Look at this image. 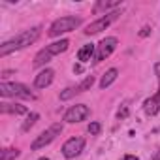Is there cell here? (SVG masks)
Instances as JSON below:
<instances>
[{
    "mask_svg": "<svg viewBox=\"0 0 160 160\" xmlns=\"http://www.w3.org/2000/svg\"><path fill=\"white\" fill-rule=\"evenodd\" d=\"M0 96H4V98H30V100L36 98L27 85H21V83H6V81L0 83Z\"/></svg>",
    "mask_w": 160,
    "mask_h": 160,
    "instance_id": "7a4b0ae2",
    "label": "cell"
},
{
    "mask_svg": "<svg viewBox=\"0 0 160 160\" xmlns=\"http://www.w3.org/2000/svg\"><path fill=\"white\" fill-rule=\"evenodd\" d=\"M94 53H96V45L87 43V45H83L81 49L77 51V58L81 60V62H89L91 58H94Z\"/></svg>",
    "mask_w": 160,
    "mask_h": 160,
    "instance_id": "8fae6325",
    "label": "cell"
},
{
    "mask_svg": "<svg viewBox=\"0 0 160 160\" xmlns=\"http://www.w3.org/2000/svg\"><path fill=\"white\" fill-rule=\"evenodd\" d=\"M89 115H91L89 106H85V104H77V106H72V108L64 113V121L70 122V124H73V122H81V121H85Z\"/></svg>",
    "mask_w": 160,
    "mask_h": 160,
    "instance_id": "52a82bcc",
    "label": "cell"
},
{
    "mask_svg": "<svg viewBox=\"0 0 160 160\" xmlns=\"http://www.w3.org/2000/svg\"><path fill=\"white\" fill-rule=\"evenodd\" d=\"M100 130H102V124H100V122H91V124H89V134H91V136H98Z\"/></svg>",
    "mask_w": 160,
    "mask_h": 160,
    "instance_id": "44dd1931",
    "label": "cell"
},
{
    "mask_svg": "<svg viewBox=\"0 0 160 160\" xmlns=\"http://www.w3.org/2000/svg\"><path fill=\"white\" fill-rule=\"evenodd\" d=\"M154 73H156V77H158V85H160V62L154 64Z\"/></svg>",
    "mask_w": 160,
    "mask_h": 160,
    "instance_id": "603a6c76",
    "label": "cell"
},
{
    "mask_svg": "<svg viewBox=\"0 0 160 160\" xmlns=\"http://www.w3.org/2000/svg\"><path fill=\"white\" fill-rule=\"evenodd\" d=\"M53 77H55V72L49 70V68H45V70H42V72L36 75L34 85H36L38 89H45V87H49V85L53 83Z\"/></svg>",
    "mask_w": 160,
    "mask_h": 160,
    "instance_id": "9c48e42d",
    "label": "cell"
},
{
    "mask_svg": "<svg viewBox=\"0 0 160 160\" xmlns=\"http://www.w3.org/2000/svg\"><path fill=\"white\" fill-rule=\"evenodd\" d=\"M68 45H70V42L68 40H58V42H55V43H51V45H47L45 49L55 57V55H60V53H64L66 49H68Z\"/></svg>",
    "mask_w": 160,
    "mask_h": 160,
    "instance_id": "5bb4252c",
    "label": "cell"
},
{
    "mask_svg": "<svg viewBox=\"0 0 160 160\" xmlns=\"http://www.w3.org/2000/svg\"><path fill=\"white\" fill-rule=\"evenodd\" d=\"M51 57H53V55H51L47 49H42V51H40V53L34 57V66H36V68H40V66L47 64V62L51 60Z\"/></svg>",
    "mask_w": 160,
    "mask_h": 160,
    "instance_id": "9a60e30c",
    "label": "cell"
},
{
    "mask_svg": "<svg viewBox=\"0 0 160 160\" xmlns=\"http://www.w3.org/2000/svg\"><path fill=\"white\" fill-rule=\"evenodd\" d=\"M92 85H94V75H87L83 81L77 85V92H85V91H89Z\"/></svg>",
    "mask_w": 160,
    "mask_h": 160,
    "instance_id": "2e32d148",
    "label": "cell"
},
{
    "mask_svg": "<svg viewBox=\"0 0 160 160\" xmlns=\"http://www.w3.org/2000/svg\"><path fill=\"white\" fill-rule=\"evenodd\" d=\"M152 160H160V149L154 152V156H152Z\"/></svg>",
    "mask_w": 160,
    "mask_h": 160,
    "instance_id": "4316f807",
    "label": "cell"
},
{
    "mask_svg": "<svg viewBox=\"0 0 160 160\" xmlns=\"http://www.w3.org/2000/svg\"><path fill=\"white\" fill-rule=\"evenodd\" d=\"M38 38H40V27H34V28H30V30H23V32H19L13 40H8V42H4L2 45H0V57H6V55L12 53V51L25 49V47H28L30 43H34Z\"/></svg>",
    "mask_w": 160,
    "mask_h": 160,
    "instance_id": "6da1fadb",
    "label": "cell"
},
{
    "mask_svg": "<svg viewBox=\"0 0 160 160\" xmlns=\"http://www.w3.org/2000/svg\"><path fill=\"white\" fill-rule=\"evenodd\" d=\"M117 43H119V40L115 38V36H109V38H104L98 45H96V53H94V62H102V60H106L115 49H117Z\"/></svg>",
    "mask_w": 160,
    "mask_h": 160,
    "instance_id": "5b68a950",
    "label": "cell"
},
{
    "mask_svg": "<svg viewBox=\"0 0 160 160\" xmlns=\"http://www.w3.org/2000/svg\"><path fill=\"white\" fill-rule=\"evenodd\" d=\"M0 111L2 113H12V115H25L27 108L21 104H0Z\"/></svg>",
    "mask_w": 160,
    "mask_h": 160,
    "instance_id": "7c38bea8",
    "label": "cell"
},
{
    "mask_svg": "<svg viewBox=\"0 0 160 160\" xmlns=\"http://www.w3.org/2000/svg\"><path fill=\"white\" fill-rule=\"evenodd\" d=\"M38 119H40V115H38V113H30V115L27 117V121L23 122V132H28V130L36 124V121H38Z\"/></svg>",
    "mask_w": 160,
    "mask_h": 160,
    "instance_id": "ac0fdd59",
    "label": "cell"
},
{
    "mask_svg": "<svg viewBox=\"0 0 160 160\" xmlns=\"http://www.w3.org/2000/svg\"><path fill=\"white\" fill-rule=\"evenodd\" d=\"M60 132H62V124H60V122L51 124L47 130H43V132H42V134L32 141V145H30V147H32V151H38V149H42V147L49 145V143H51V141L60 134Z\"/></svg>",
    "mask_w": 160,
    "mask_h": 160,
    "instance_id": "277c9868",
    "label": "cell"
},
{
    "mask_svg": "<svg viewBox=\"0 0 160 160\" xmlns=\"http://www.w3.org/2000/svg\"><path fill=\"white\" fill-rule=\"evenodd\" d=\"M117 75H119V70L117 68H109L104 75H102V79H100V89H108L115 79H117Z\"/></svg>",
    "mask_w": 160,
    "mask_h": 160,
    "instance_id": "4fadbf2b",
    "label": "cell"
},
{
    "mask_svg": "<svg viewBox=\"0 0 160 160\" xmlns=\"http://www.w3.org/2000/svg\"><path fill=\"white\" fill-rule=\"evenodd\" d=\"M117 117L119 119H126L128 117V106H121V109L117 111Z\"/></svg>",
    "mask_w": 160,
    "mask_h": 160,
    "instance_id": "7402d4cb",
    "label": "cell"
},
{
    "mask_svg": "<svg viewBox=\"0 0 160 160\" xmlns=\"http://www.w3.org/2000/svg\"><path fill=\"white\" fill-rule=\"evenodd\" d=\"M121 6V0H115V2H98L96 6H94V13H98L100 10H111V8H119Z\"/></svg>",
    "mask_w": 160,
    "mask_h": 160,
    "instance_id": "e0dca14e",
    "label": "cell"
},
{
    "mask_svg": "<svg viewBox=\"0 0 160 160\" xmlns=\"http://www.w3.org/2000/svg\"><path fill=\"white\" fill-rule=\"evenodd\" d=\"M73 72H75V73H81V72H83V68L77 64V66H73Z\"/></svg>",
    "mask_w": 160,
    "mask_h": 160,
    "instance_id": "484cf974",
    "label": "cell"
},
{
    "mask_svg": "<svg viewBox=\"0 0 160 160\" xmlns=\"http://www.w3.org/2000/svg\"><path fill=\"white\" fill-rule=\"evenodd\" d=\"M40 160H49V158H45V156H43V158H40Z\"/></svg>",
    "mask_w": 160,
    "mask_h": 160,
    "instance_id": "83f0119b",
    "label": "cell"
},
{
    "mask_svg": "<svg viewBox=\"0 0 160 160\" xmlns=\"http://www.w3.org/2000/svg\"><path fill=\"white\" fill-rule=\"evenodd\" d=\"M79 25H81V19L79 17H60V19H57L51 27H49V36L51 38H57V36H60V34H64V32H72V30H75Z\"/></svg>",
    "mask_w": 160,
    "mask_h": 160,
    "instance_id": "3957f363",
    "label": "cell"
},
{
    "mask_svg": "<svg viewBox=\"0 0 160 160\" xmlns=\"http://www.w3.org/2000/svg\"><path fill=\"white\" fill-rule=\"evenodd\" d=\"M149 32H151V28H149V27H145V28H141L139 36H143V38H145V36H149Z\"/></svg>",
    "mask_w": 160,
    "mask_h": 160,
    "instance_id": "cb8c5ba5",
    "label": "cell"
},
{
    "mask_svg": "<svg viewBox=\"0 0 160 160\" xmlns=\"http://www.w3.org/2000/svg\"><path fill=\"white\" fill-rule=\"evenodd\" d=\"M122 160H139V158L134 156V154H126V156H122Z\"/></svg>",
    "mask_w": 160,
    "mask_h": 160,
    "instance_id": "d4e9b609",
    "label": "cell"
},
{
    "mask_svg": "<svg viewBox=\"0 0 160 160\" xmlns=\"http://www.w3.org/2000/svg\"><path fill=\"white\" fill-rule=\"evenodd\" d=\"M158 102H160V91H158L154 96H151V98L145 100V104H143L145 113H147V115H156V113H158Z\"/></svg>",
    "mask_w": 160,
    "mask_h": 160,
    "instance_id": "30bf717a",
    "label": "cell"
},
{
    "mask_svg": "<svg viewBox=\"0 0 160 160\" xmlns=\"http://www.w3.org/2000/svg\"><path fill=\"white\" fill-rule=\"evenodd\" d=\"M19 156V151L17 149H4L0 152V160H15Z\"/></svg>",
    "mask_w": 160,
    "mask_h": 160,
    "instance_id": "d6986e66",
    "label": "cell"
},
{
    "mask_svg": "<svg viewBox=\"0 0 160 160\" xmlns=\"http://www.w3.org/2000/svg\"><path fill=\"white\" fill-rule=\"evenodd\" d=\"M119 17V12H111V13H106L104 17H100V19H96L94 23H91L87 28H85V34L87 36H92V34H98V32H102V30H106L115 19Z\"/></svg>",
    "mask_w": 160,
    "mask_h": 160,
    "instance_id": "8992f818",
    "label": "cell"
},
{
    "mask_svg": "<svg viewBox=\"0 0 160 160\" xmlns=\"http://www.w3.org/2000/svg\"><path fill=\"white\" fill-rule=\"evenodd\" d=\"M83 149H85V139L83 138H70L62 145V154L66 158H75L83 152Z\"/></svg>",
    "mask_w": 160,
    "mask_h": 160,
    "instance_id": "ba28073f",
    "label": "cell"
},
{
    "mask_svg": "<svg viewBox=\"0 0 160 160\" xmlns=\"http://www.w3.org/2000/svg\"><path fill=\"white\" fill-rule=\"evenodd\" d=\"M75 94H79V92H77V87H68V89H64V91L58 94V98H60V100H70V98H73Z\"/></svg>",
    "mask_w": 160,
    "mask_h": 160,
    "instance_id": "ffe728a7",
    "label": "cell"
}]
</instances>
